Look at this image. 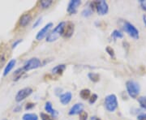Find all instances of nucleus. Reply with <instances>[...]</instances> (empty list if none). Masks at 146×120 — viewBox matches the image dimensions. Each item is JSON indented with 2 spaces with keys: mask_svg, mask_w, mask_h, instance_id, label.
<instances>
[{
  "mask_svg": "<svg viewBox=\"0 0 146 120\" xmlns=\"http://www.w3.org/2000/svg\"><path fill=\"white\" fill-rule=\"evenodd\" d=\"M105 107L109 112H115L118 108V100L115 94L107 95L105 98Z\"/></svg>",
  "mask_w": 146,
  "mask_h": 120,
  "instance_id": "20e7f679",
  "label": "nucleus"
},
{
  "mask_svg": "<svg viewBox=\"0 0 146 120\" xmlns=\"http://www.w3.org/2000/svg\"><path fill=\"white\" fill-rule=\"evenodd\" d=\"M65 69H66L65 64H59V65H57L56 67L53 68L51 72H52L53 74H55V75H62Z\"/></svg>",
  "mask_w": 146,
  "mask_h": 120,
  "instance_id": "dca6fc26",
  "label": "nucleus"
},
{
  "mask_svg": "<svg viewBox=\"0 0 146 120\" xmlns=\"http://www.w3.org/2000/svg\"><path fill=\"white\" fill-rule=\"evenodd\" d=\"M52 27H53V23H51V22L46 24V25L43 27L40 31L36 33V40H37V41H41V40H42L43 38H45L46 37H47V35L49 34L50 30L51 29V28H52Z\"/></svg>",
  "mask_w": 146,
  "mask_h": 120,
  "instance_id": "6e6552de",
  "label": "nucleus"
},
{
  "mask_svg": "<svg viewBox=\"0 0 146 120\" xmlns=\"http://www.w3.org/2000/svg\"><path fill=\"white\" fill-rule=\"evenodd\" d=\"M40 116H41L42 120H54V119H53L50 115H47L46 113H41Z\"/></svg>",
  "mask_w": 146,
  "mask_h": 120,
  "instance_id": "a878e982",
  "label": "nucleus"
},
{
  "mask_svg": "<svg viewBox=\"0 0 146 120\" xmlns=\"http://www.w3.org/2000/svg\"><path fill=\"white\" fill-rule=\"evenodd\" d=\"M22 120H38V116L33 113H26L23 115Z\"/></svg>",
  "mask_w": 146,
  "mask_h": 120,
  "instance_id": "a211bd4d",
  "label": "nucleus"
},
{
  "mask_svg": "<svg viewBox=\"0 0 146 120\" xmlns=\"http://www.w3.org/2000/svg\"><path fill=\"white\" fill-rule=\"evenodd\" d=\"M52 3V0H42L40 2V5L42 7V9H46L51 5Z\"/></svg>",
  "mask_w": 146,
  "mask_h": 120,
  "instance_id": "4be33fe9",
  "label": "nucleus"
},
{
  "mask_svg": "<svg viewBox=\"0 0 146 120\" xmlns=\"http://www.w3.org/2000/svg\"><path fill=\"white\" fill-rule=\"evenodd\" d=\"M81 14H82V16H83L84 17H89V16L93 14V11L91 10L90 7H88V8L84 9L83 11L81 12Z\"/></svg>",
  "mask_w": 146,
  "mask_h": 120,
  "instance_id": "b1692460",
  "label": "nucleus"
},
{
  "mask_svg": "<svg viewBox=\"0 0 146 120\" xmlns=\"http://www.w3.org/2000/svg\"><path fill=\"white\" fill-rule=\"evenodd\" d=\"M72 99V94L71 92H67V93H64L62 95H60L59 97V100H60V102L64 105L69 104L71 102V101Z\"/></svg>",
  "mask_w": 146,
  "mask_h": 120,
  "instance_id": "ddd939ff",
  "label": "nucleus"
},
{
  "mask_svg": "<svg viewBox=\"0 0 146 120\" xmlns=\"http://www.w3.org/2000/svg\"><path fill=\"white\" fill-rule=\"evenodd\" d=\"M126 89L128 95L132 98H136L140 93L141 87L139 84L134 80H128L126 83Z\"/></svg>",
  "mask_w": 146,
  "mask_h": 120,
  "instance_id": "7ed1b4c3",
  "label": "nucleus"
},
{
  "mask_svg": "<svg viewBox=\"0 0 146 120\" xmlns=\"http://www.w3.org/2000/svg\"><path fill=\"white\" fill-rule=\"evenodd\" d=\"M122 28L131 37H132L135 40L139 39V37H140L139 30L131 23L127 21H124L123 22V24H122Z\"/></svg>",
  "mask_w": 146,
  "mask_h": 120,
  "instance_id": "f03ea898",
  "label": "nucleus"
},
{
  "mask_svg": "<svg viewBox=\"0 0 146 120\" xmlns=\"http://www.w3.org/2000/svg\"><path fill=\"white\" fill-rule=\"evenodd\" d=\"M25 72L24 71L23 68H18L16 72H15V73H14V79H13V80H14V81H17V80H19L21 79V76L24 75Z\"/></svg>",
  "mask_w": 146,
  "mask_h": 120,
  "instance_id": "6ab92c4d",
  "label": "nucleus"
},
{
  "mask_svg": "<svg viewBox=\"0 0 146 120\" xmlns=\"http://www.w3.org/2000/svg\"><path fill=\"white\" fill-rule=\"evenodd\" d=\"M41 22H42V17H40V18H38L36 21H35V23L33 24V29H35L36 27L38 26L40 24H41Z\"/></svg>",
  "mask_w": 146,
  "mask_h": 120,
  "instance_id": "c756f323",
  "label": "nucleus"
},
{
  "mask_svg": "<svg viewBox=\"0 0 146 120\" xmlns=\"http://www.w3.org/2000/svg\"><path fill=\"white\" fill-rule=\"evenodd\" d=\"M80 97L84 100L89 99V97H91V92L88 89H84L80 92Z\"/></svg>",
  "mask_w": 146,
  "mask_h": 120,
  "instance_id": "f3484780",
  "label": "nucleus"
},
{
  "mask_svg": "<svg viewBox=\"0 0 146 120\" xmlns=\"http://www.w3.org/2000/svg\"><path fill=\"white\" fill-rule=\"evenodd\" d=\"M98 95L96 93H94L93 95H91V97H89V104H91V105H93L94 104L96 101H97V100H98Z\"/></svg>",
  "mask_w": 146,
  "mask_h": 120,
  "instance_id": "393cba45",
  "label": "nucleus"
},
{
  "mask_svg": "<svg viewBox=\"0 0 146 120\" xmlns=\"http://www.w3.org/2000/svg\"><path fill=\"white\" fill-rule=\"evenodd\" d=\"M74 29H75V27H74V24L73 23H72V22L66 23L63 36L65 38H70V37H72L73 33H74Z\"/></svg>",
  "mask_w": 146,
  "mask_h": 120,
  "instance_id": "9d476101",
  "label": "nucleus"
},
{
  "mask_svg": "<svg viewBox=\"0 0 146 120\" xmlns=\"http://www.w3.org/2000/svg\"><path fill=\"white\" fill-rule=\"evenodd\" d=\"M33 93V89L30 87H26L24 89H21L16 96V101L17 102H21L22 101L27 98L28 97H29Z\"/></svg>",
  "mask_w": 146,
  "mask_h": 120,
  "instance_id": "0eeeda50",
  "label": "nucleus"
},
{
  "mask_svg": "<svg viewBox=\"0 0 146 120\" xmlns=\"http://www.w3.org/2000/svg\"><path fill=\"white\" fill-rule=\"evenodd\" d=\"M32 21V16L29 13H25L23 16H21L19 21V25L21 27H25L27 26Z\"/></svg>",
  "mask_w": 146,
  "mask_h": 120,
  "instance_id": "f8f14e48",
  "label": "nucleus"
},
{
  "mask_svg": "<svg viewBox=\"0 0 146 120\" xmlns=\"http://www.w3.org/2000/svg\"><path fill=\"white\" fill-rule=\"evenodd\" d=\"M140 4L143 10L146 11V0H141L140 1Z\"/></svg>",
  "mask_w": 146,
  "mask_h": 120,
  "instance_id": "7c9ffc66",
  "label": "nucleus"
},
{
  "mask_svg": "<svg viewBox=\"0 0 146 120\" xmlns=\"http://www.w3.org/2000/svg\"><path fill=\"white\" fill-rule=\"evenodd\" d=\"M45 110L46 111L47 113L50 114L53 117H56L58 115V111L53 108L52 103L50 101H47L46 103V105H45Z\"/></svg>",
  "mask_w": 146,
  "mask_h": 120,
  "instance_id": "2eb2a0df",
  "label": "nucleus"
},
{
  "mask_svg": "<svg viewBox=\"0 0 146 120\" xmlns=\"http://www.w3.org/2000/svg\"><path fill=\"white\" fill-rule=\"evenodd\" d=\"M34 106H35V104H34V103H28V104L26 105V106H25V110H31V109H33Z\"/></svg>",
  "mask_w": 146,
  "mask_h": 120,
  "instance_id": "473e14b6",
  "label": "nucleus"
},
{
  "mask_svg": "<svg viewBox=\"0 0 146 120\" xmlns=\"http://www.w3.org/2000/svg\"><path fill=\"white\" fill-rule=\"evenodd\" d=\"M21 106H18V107H16L14 109V112H19V111H21Z\"/></svg>",
  "mask_w": 146,
  "mask_h": 120,
  "instance_id": "f704fd0d",
  "label": "nucleus"
},
{
  "mask_svg": "<svg viewBox=\"0 0 146 120\" xmlns=\"http://www.w3.org/2000/svg\"><path fill=\"white\" fill-rule=\"evenodd\" d=\"M88 76H89V80H90L91 81H93V82H98L100 80L99 75L97 73H94V72H90V73H89Z\"/></svg>",
  "mask_w": 146,
  "mask_h": 120,
  "instance_id": "412c9836",
  "label": "nucleus"
},
{
  "mask_svg": "<svg viewBox=\"0 0 146 120\" xmlns=\"http://www.w3.org/2000/svg\"><path fill=\"white\" fill-rule=\"evenodd\" d=\"M4 63H5V58H4V57L3 55L0 54V69L4 65Z\"/></svg>",
  "mask_w": 146,
  "mask_h": 120,
  "instance_id": "2f4dec72",
  "label": "nucleus"
},
{
  "mask_svg": "<svg viewBox=\"0 0 146 120\" xmlns=\"http://www.w3.org/2000/svg\"><path fill=\"white\" fill-rule=\"evenodd\" d=\"M81 4L80 0H71L69 2L67 8V11L70 15H74L77 12V8Z\"/></svg>",
  "mask_w": 146,
  "mask_h": 120,
  "instance_id": "1a4fd4ad",
  "label": "nucleus"
},
{
  "mask_svg": "<svg viewBox=\"0 0 146 120\" xmlns=\"http://www.w3.org/2000/svg\"><path fill=\"white\" fill-rule=\"evenodd\" d=\"M87 119H88V113L83 110L80 114V120H87Z\"/></svg>",
  "mask_w": 146,
  "mask_h": 120,
  "instance_id": "cd10ccee",
  "label": "nucleus"
},
{
  "mask_svg": "<svg viewBox=\"0 0 146 120\" xmlns=\"http://www.w3.org/2000/svg\"><path fill=\"white\" fill-rule=\"evenodd\" d=\"M66 25V22H60L57 26L55 27L52 31L50 32L49 34L46 37V42H54L57 41L58 37L62 36L63 34L64 31V28Z\"/></svg>",
  "mask_w": 146,
  "mask_h": 120,
  "instance_id": "f257e3e1",
  "label": "nucleus"
},
{
  "mask_svg": "<svg viewBox=\"0 0 146 120\" xmlns=\"http://www.w3.org/2000/svg\"><path fill=\"white\" fill-rule=\"evenodd\" d=\"M106 51L108 53V54H109L110 57H115V51H114V50L112 49V47L107 46L106 48Z\"/></svg>",
  "mask_w": 146,
  "mask_h": 120,
  "instance_id": "bb28decb",
  "label": "nucleus"
},
{
  "mask_svg": "<svg viewBox=\"0 0 146 120\" xmlns=\"http://www.w3.org/2000/svg\"><path fill=\"white\" fill-rule=\"evenodd\" d=\"M95 8L99 16H105L109 11V5L104 0L95 1Z\"/></svg>",
  "mask_w": 146,
  "mask_h": 120,
  "instance_id": "423d86ee",
  "label": "nucleus"
},
{
  "mask_svg": "<svg viewBox=\"0 0 146 120\" xmlns=\"http://www.w3.org/2000/svg\"><path fill=\"white\" fill-rule=\"evenodd\" d=\"M111 37H113L114 39H118V38H123V33L118 29H115L111 33Z\"/></svg>",
  "mask_w": 146,
  "mask_h": 120,
  "instance_id": "aec40b11",
  "label": "nucleus"
},
{
  "mask_svg": "<svg viewBox=\"0 0 146 120\" xmlns=\"http://www.w3.org/2000/svg\"><path fill=\"white\" fill-rule=\"evenodd\" d=\"M138 120H146V114H141L137 118Z\"/></svg>",
  "mask_w": 146,
  "mask_h": 120,
  "instance_id": "72a5a7b5",
  "label": "nucleus"
},
{
  "mask_svg": "<svg viewBox=\"0 0 146 120\" xmlns=\"http://www.w3.org/2000/svg\"><path fill=\"white\" fill-rule=\"evenodd\" d=\"M138 102L141 105V107H142L143 109L146 110V97H141L138 98Z\"/></svg>",
  "mask_w": 146,
  "mask_h": 120,
  "instance_id": "5701e85b",
  "label": "nucleus"
},
{
  "mask_svg": "<svg viewBox=\"0 0 146 120\" xmlns=\"http://www.w3.org/2000/svg\"><path fill=\"white\" fill-rule=\"evenodd\" d=\"M3 120H7V119H3Z\"/></svg>",
  "mask_w": 146,
  "mask_h": 120,
  "instance_id": "e433bc0d",
  "label": "nucleus"
},
{
  "mask_svg": "<svg viewBox=\"0 0 146 120\" xmlns=\"http://www.w3.org/2000/svg\"><path fill=\"white\" fill-rule=\"evenodd\" d=\"M84 110V105L82 103H76L73 106L71 107V109L69 110L68 114L69 115H80Z\"/></svg>",
  "mask_w": 146,
  "mask_h": 120,
  "instance_id": "9b49d317",
  "label": "nucleus"
},
{
  "mask_svg": "<svg viewBox=\"0 0 146 120\" xmlns=\"http://www.w3.org/2000/svg\"><path fill=\"white\" fill-rule=\"evenodd\" d=\"M42 66V62L37 58H32L30 59L27 60L23 66V69L25 72H29L31 70H34L40 68Z\"/></svg>",
  "mask_w": 146,
  "mask_h": 120,
  "instance_id": "39448f33",
  "label": "nucleus"
},
{
  "mask_svg": "<svg viewBox=\"0 0 146 120\" xmlns=\"http://www.w3.org/2000/svg\"><path fill=\"white\" fill-rule=\"evenodd\" d=\"M143 21H144V24H145V25L146 26V16H143Z\"/></svg>",
  "mask_w": 146,
  "mask_h": 120,
  "instance_id": "c9c22d12",
  "label": "nucleus"
},
{
  "mask_svg": "<svg viewBox=\"0 0 146 120\" xmlns=\"http://www.w3.org/2000/svg\"><path fill=\"white\" fill-rule=\"evenodd\" d=\"M16 59H14V58L13 59H11L10 61L8 62V63L7 64V66L4 68V70H3V76H7L8 74L10 73L11 71L16 66Z\"/></svg>",
  "mask_w": 146,
  "mask_h": 120,
  "instance_id": "4468645a",
  "label": "nucleus"
},
{
  "mask_svg": "<svg viewBox=\"0 0 146 120\" xmlns=\"http://www.w3.org/2000/svg\"><path fill=\"white\" fill-rule=\"evenodd\" d=\"M22 42V39H18V40H16V41H15V42H13V44H12V46H11V49L12 50H14L15 48H16L20 43H21Z\"/></svg>",
  "mask_w": 146,
  "mask_h": 120,
  "instance_id": "c85d7f7f",
  "label": "nucleus"
}]
</instances>
